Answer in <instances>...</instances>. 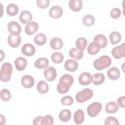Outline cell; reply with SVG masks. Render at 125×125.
Segmentation results:
<instances>
[{
  "mask_svg": "<svg viewBox=\"0 0 125 125\" xmlns=\"http://www.w3.org/2000/svg\"><path fill=\"white\" fill-rule=\"evenodd\" d=\"M74 79L72 75L65 74L61 76L59 80V83L57 86V91L60 94L67 93L70 87L73 84Z\"/></svg>",
  "mask_w": 125,
  "mask_h": 125,
  "instance_id": "cell-1",
  "label": "cell"
},
{
  "mask_svg": "<svg viewBox=\"0 0 125 125\" xmlns=\"http://www.w3.org/2000/svg\"><path fill=\"white\" fill-rule=\"evenodd\" d=\"M13 68L11 64L9 62H5L1 65L0 72V80L1 81L6 83L11 79Z\"/></svg>",
  "mask_w": 125,
  "mask_h": 125,
  "instance_id": "cell-2",
  "label": "cell"
},
{
  "mask_svg": "<svg viewBox=\"0 0 125 125\" xmlns=\"http://www.w3.org/2000/svg\"><path fill=\"white\" fill-rule=\"evenodd\" d=\"M111 59L109 56L104 55L96 60L93 62V65L96 70H102L108 67L111 65Z\"/></svg>",
  "mask_w": 125,
  "mask_h": 125,
  "instance_id": "cell-3",
  "label": "cell"
},
{
  "mask_svg": "<svg viewBox=\"0 0 125 125\" xmlns=\"http://www.w3.org/2000/svg\"><path fill=\"white\" fill-rule=\"evenodd\" d=\"M93 95V91L89 88H84L76 95V100L79 103H83L90 99Z\"/></svg>",
  "mask_w": 125,
  "mask_h": 125,
  "instance_id": "cell-4",
  "label": "cell"
},
{
  "mask_svg": "<svg viewBox=\"0 0 125 125\" xmlns=\"http://www.w3.org/2000/svg\"><path fill=\"white\" fill-rule=\"evenodd\" d=\"M102 105L101 103L94 102L88 106L87 108V112L90 117H95L102 110Z\"/></svg>",
  "mask_w": 125,
  "mask_h": 125,
  "instance_id": "cell-5",
  "label": "cell"
},
{
  "mask_svg": "<svg viewBox=\"0 0 125 125\" xmlns=\"http://www.w3.org/2000/svg\"><path fill=\"white\" fill-rule=\"evenodd\" d=\"M125 43L114 47L111 50V54L113 57L116 59H121L125 56Z\"/></svg>",
  "mask_w": 125,
  "mask_h": 125,
  "instance_id": "cell-6",
  "label": "cell"
},
{
  "mask_svg": "<svg viewBox=\"0 0 125 125\" xmlns=\"http://www.w3.org/2000/svg\"><path fill=\"white\" fill-rule=\"evenodd\" d=\"M7 29L10 34L19 35L21 31L20 24L15 21H10L7 25Z\"/></svg>",
  "mask_w": 125,
  "mask_h": 125,
  "instance_id": "cell-7",
  "label": "cell"
},
{
  "mask_svg": "<svg viewBox=\"0 0 125 125\" xmlns=\"http://www.w3.org/2000/svg\"><path fill=\"white\" fill-rule=\"evenodd\" d=\"M43 74L45 78L48 82L53 81L57 77V71L52 66H47L44 69Z\"/></svg>",
  "mask_w": 125,
  "mask_h": 125,
  "instance_id": "cell-8",
  "label": "cell"
},
{
  "mask_svg": "<svg viewBox=\"0 0 125 125\" xmlns=\"http://www.w3.org/2000/svg\"><path fill=\"white\" fill-rule=\"evenodd\" d=\"M94 42L100 48H104L107 44V40L104 35L97 34L94 38Z\"/></svg>",
  "mask_w": 125,
  "mask_h": 125,
  "instance_id": "cell-9",
  "label": "cell"
},
{
  "mask_svg": "<svg viewBox=\"0 0 125 125\" xmlns=\"http://www.w3.org/2000/svg\"><path fill=\"white\" fill-rule=\"evenodd\" d=\"M92 81V76L88 72H84L80 74L79 82L82 85H87Z\"/></svg>",
  "mask_w": 125,
  "mask_h": 125,
  "instance_id": "cell-10",
  "label": "cell"
},
{
  "mask_svg": "<svg viewBox=\"0 0 125 125\" xmlns=\"http://www.w3.org/2000/svg\"><path fill=\"white\" fill-rule=\"evenodd\" d=\"M21 51L23 55L30 57L34 55L36 52V49L33 44L25 43L22 45Z\"/></svg>",
  "mask_w": 125,
  "mask_h": 125,
  "instance_id": "cell-11",
  "label": "cell"
},
{
  "mask_svg": "<svg viewBox=\"0 0 125 125\" xmlns=\"http://www.w3.org/2000/svg\"><path fill=\"white\" fill-rule=\"evenodd\" d=\"M49 16L52 18H60L63 14V10L60 6H53L49 9Z\"/></svg>",
  "mask_w": 125,
  "mask_h": 125,
  "instance_id": "cell-12",
  "label": "cell"
},
{
  "mask_svg": "<svg viewBox=\"0 0 125 125\" xmlns=\"http://www.w3.org/2000/svg\"><path fill=\"white\" fill-rule=\"evenodd\" d=\"M39 28V25L35 21H30L26 24L24 31L28 35H32L36 33Z\"/></svg>",
  "mask_w": 125,
  "mask_h": 125,
  "instance_id": "cell-13",
  "label": "cell"
},
{
  "mask_svg": "<svg viewBox=\"0 0 125 125\" xmlns=\"http://www.w3.org/2000/svg\"><path fill=\"white\" fill-rule=\"evenodd\" d=\"M8 43L9 45L13 47H18L21 42V37L20 35L10 34L8 37Z\"/></svg>",
  "mask_w": 125,
  "mask_h": 125,
  "instance_id": "cell-14",
  "label": "cell"
},
{
  "mask_svg": "<svg viewBox=\"0 0 125 125\" xmlns=\"http://www.w3.org/2000/svg\"><path fill=\"white\" fill-rule=\"evenodd\" d=\"M21 82L22 86L24 87L30 88L33 86L35 83V81L32 76L26 75L22 77Z\"/></svg>",
  "mask_w": 125,
  "mask_h": 125,
  "instance_id": "cell-15",
  "label": "cell"
},
{
  "mask_svg": "<svg viewBox=\"0 0 125 125\" xmlns=\"http://www.w3.org/2000/svg\"><path fill=\"white\" fill-rule=\"evenodd\" d=\"M14 63L16 69L18 71H21L25 68L27 62L24 58L20 57L16 59Z\"/></svg>",
  "mask_w": 125,
  "mask_h": 125,
  "instance_id": "cell-16",
  "label": "cell"
},
{
  "mask_svg": "<svg viewBox=\"0 0 125 125\" xmlns=\"http://www.w3.org/2000/svg\"><path fill=\"white\" fill-rule=\"evenodd\" d=\"M64 67L68 71L74 72L78 67V63L75 60H67L64 63Z\"/></svg>",
  "mask_w": 125,
  "mask_h": 125,
  "instance_id": "cell-17",
  "label": "cell"
},
{
  "mask_svg": "<svg viewBox=\"0 0 125 125\" xmlns=\"http://www.w3.org/2000/svg\"><path fill=\"white\" fill-rule=\"evenodd\" d=\"M19 19L22 23L27 24L32 21V15L29 11L23 10L21 12Z\"/></svg>",
  "mask_w": 125,
  "mask_h": 125,
  "instance_id": "cell-18",
  "label": "cell"
},
{
  "mask_svg": "<svg viewBox=\"0 0 125 125\" xmlns=\"http://www.w3.org/2000/svg\"><path fill=\"white\" fill-rule=\"evenodd\" d=\"M107 74L108 78L112 80H118L120 76V70L116 67H112L109 69Z\"/></svg>",
  "mask_w": 125,
  "mask_h": 125,
  "instance_id": "cell-19",
  "label": "cell"
},
{
  "mask_svg": "<svg viewBox=\"0 0 125 125\" xmlns=\"http://www.w3.org/2000/svg\"><path fill=\"white\" fill-rule=\"evenodd\" d=\"M69 6L73 11L78 12L82 8L83 2L81 0H70Z\"/></svg>",
  "mask_w": 125,
  "mask_h": 125,
  "instance_id": "cell-20",
  "label": "cell"
},
{
  "mask_svg": "<svg viewBox=\"0 0 125 125\" xmlns=\"http://www.w3.org/2000/svg\"><path fill=\"white\" fill-rule=\"evenodd\" d=\"M50 45L54 50H59L63 46V42L60 38L54 37L51 40Z\"/></svg>",
  "mask_w": 125,
  "mask_h": 125,
  "instance_id": "cell-21",
  "label": "cell"
},
{
  "mask_svg": "<svg viewBox=\"0 0 125 125\" xmlns=\"http://www.w3.org/2000/svg\"><path fill=\"white\" fill-rule=\"evenodd\" d=\"M84 119V114L83 110L79 109L76 111L74 115V122L78 125L83 123Z\"/></svg>",
  "mask_w": 125,
  "mask_h": 125,
  "instance_id": "cell-22",
  "label": "cell"
},
{
  "mask_svg": "<svg viewBox=\"0 0 125 125\" xmlns=\"http://www.w3.org/2000/svg\"><path fill=\"white\" fill-rule=\"evenodd\" d=\"M104 76L101 73H97L92 76V83L95 85L102 84L104 83Z\"/></svg>",
  "mask_w": 125,
  "mask_h": 125,
  "instance_id": "cell-23",
  "label": "cell"
},
{
  "mask_svg": "<svg viewBox=\"0 0 125 125\" xmlns=\"http://www.w3.org/2000/svg\"><path fill=\"white\" fill-rule=\"evenodd\" d=\"M49 64V61L45 58H40L37 59L35 63V66L38 69L45 68Z\"/></svg>",
  "mask_w": 125,
  "mask_h": 125,
  "instance_id": "cell-24",
  "label": "cell"
},
{
  "mask_svg": "<svg viewBox=\"0 0 125 125\" xmlns=\"http://www.w3.org/2000/svg\"><path fill=\"white\" fill-rule=\"evenodd\" d=\"M119 109L118 105L114 102H110L108 103L105 106V110L108 114H114L116 113Z\"/></svg>",
  "mask_w": 125,
  "mask_h": 125,
  "instance_id": "cell-25",
  "label": "cell"
},
{
  "mask_svg": "<svg viewBox=\"0 0 125 125\" xmlns=\"http://www.w3.org/2000/svg\"><path fill=\"white\" fill-rule=\"evenodd\" d=\"M37 89L38 91L41 94H45L48 91L49 86L47 83L43 80L40 81L38 82L37 85Z\"/></svg>",
  "mask_w": 125,
  "mask_h": 125,
  "instance_id": "cell-26",
  "label": "cell"
},
{
  "mask_svg": "<svg viewBox=\"0 0 125 125\" xmlns=\"http://www.w3.org/2000/svg\"><path fill=\"white\" fill-rule=\"evenodd\" d=\"M69 54L71 58L79 60L83 57V51L79 50L76 48L74 47L70 50Z\"/></svg>",
  "mask_w": 125,
  "mask_h": 125,
  "instance_id": "cell-27",
  "label": "cell"
},
{
  "mask_svg": "<svg viewBox=\"0 0 125 125\" xmlns=\"http://www.w3.org/2000/svg\"><path fill=\"white\" fill-rule=\"evenodd\" d=\"M59 117L60 120L62 122H67L71 119V112L68 109H63L60 112Z\"/></svg>",
  "mask_w": 125,
  "mask_h": 125,
  "instance_id": "cell-28",
  "label": "cell"
},
{
  "mask_svg": "<svg viewBox=\"0 0 125 125\" xmlns=\"http://www.w3.org/2000/svg\"><path fill=\"white\" fill-rule=\"evenodd\" d=\"M6 13L10 16H16L19 12L18 6L14 3H10L6 7Z\"/></svg>",
  "mask_w": 125,
  "mask_h": 125,
  "instance_id": "cell-29",
  "label": "cell"
},
{
  "mask_svg": "<svg viewBox=\"0 0 125 125\" xmlns=\"http://www.w3.org/2000/svg\"><path fill=\"white\" fill-rule=\"evenodd\" d=\"M110 42L112 45H115L119 42L121 40V35L117 31L112 32L109 35Z\"/></svg>",
  "mask_w": 125,
  "mask_h": 125,
  "instance_id": "cell-30",
  "label": "cell"
},
{
  "mask_svg": "<svg viewBox=\"0 0 125 125\" xmlns=\"http://www.w3.org/2000/svg\"><path fill=\"white\" fill-rule=\"evenodd\" d=\"M87 44L86 39L83 37H80L76 41V46L77 48L81 51H83Z\"/></svg>",
  "mask_w": 125,
  "mask_h": 125,
  "instance_id": "cell-31",
  "label": "cell"
},
{
  "mask_svg": "<svg viewBox=\"0 0 125 125\" xmlns=\"http://www.w3.org/2000/svg\"><path fill=\"white\" fill-rule=\"evenodd\" d=\"M46 42V37L44 34L39 33L34 37V42L39 45H44Z\"/></svg>",
  "mask_w": 125,
  "mask_h": 125,
  "instance_id": "cell-32",
  "label": "cell"
},
{
  "mask_svg": "<svg viewBox=\"0 0 125 125\" xmlns=\"http://www.w3.org/2000/svg\"><path fill=\"white\" fill-rule=\"evenodd\" d=\"M51 60L55 63H61L64 59L63 55L60 52H56L51 55Z\"/></svg>",
  "mask_w": 125,
  "mask_h": 125,
  "instance_id": "cell-33",
  "label": "cell"
},
{
  "mask_svg": "<svg viewBox=\"0 0 125 125\" xmlns=\"http://www.w3.org/2000/svg\"><path fill=\"white\" fill-rule=\"evenodd\" d=\"M100 48L94 42H91L88 46L87 50L88 53L91 55H96L100 51Z\"/></svg>",
  "mask_w": 125,
  "mask_h": 125,
  "instance_id": "cell-34",
  "label": "cell"
},
{
  "mask_svg": "<svg viewBox=\"0 0 125 125\" xmlns=\"http://www.w3.org/2000/svg\"><path fill=\"white\" fill-rule=\"evenodd\" d=\"M83 22L86 26H91L95 23V18L91 15H86L83 18Z\"/></svg>",
  "mask_w": 125,
  "mask_h": 125,
  "instance_id": "cell-35",
  "label": "cell"
},
{
  "mask_svg": "<svg viewBox=\"0 0 125 125\" xmlns=\"http://www.w3.org/2000/svg\"><path fill=\"white\" fill-rule=\"evenodd\" d=\"M11 97V93L9 90L6 88L2 89L0 91V98L2 100L7 102L9 101Z\"/></svg>",
  "mask_w": 125,
  "mask_h": 125,
  "instance_id": "cell-36",
  "label": "cell"
},
{
  "mask_svg": "<svg viewBox=\"0 0 125 125\" xmlns=\"http://www.w3.org/2000/svg\"><path fill=\"white\" fill-rule=\"evenodd\" d=\"M54 120L53 117L50 115H46L45 116L42 117L41 122L42 125H52L53 124Z\"/></svg>",
  "mask_w": 125,
  "mask_h": 125,
  "instance_id": "cell-37",
  "label": "cell"
},
{
  "mask_svg": "<svg viewBox=\"0 0 125 125\" xmlns=\"http://www.w3.org/2000/svg\"><path fill=\"white\" fill-rule=\"evenodd\" d=\"M61 103L64 105H71L73 103V99L70 96H65L61 99Z\"/></svg>",
  "mask_w": 125,
  "mask_h": 125,
  "instance_id": "cell-38",
  "label": "cell"
},
{
  "mask_svg": "<svg viewBox=\"0 0 125 125\" xmlns=\"http://www.w3.org/2000/svg\"><path fill=\"white\" fill-rule=\"evenodd\" d=\"M104 125H119V123L118 120L112 116H108L104 121Z\"/></svg>",
  "mask_w": 125,
  "mask_h": 125,
  "instance_id": "cell-39",
  "label": "cell"
},
{
  "mask_svg": "<svg viewBox=\"0 0 125 125\" xmlns=\"http://www.w3.org/2000/svg\"><path fill=\"white\" fill-rule=\"evenodd\" d=\"M121 15V11L120 9L118 8H114L110 11V15L113 19H118Z\"/></svg>",
  "mask_w": 125,
  "mask_h": 125,
  "instance_id": "cell-40",
  "label": "cell"
},
{
  "mask_svg": "<svg viewBox=\"0 0 125 125\" xmlns=\"http://www.w3.org/2000/svg\"><path fill=\"white\" fill-rule=\"evenodd\" d=\"M37 5L42 9H44L49 6L50 4L49 0H37Z\"/></svg>",
  "mask_w": 125,
  "mask_h": 125,
  "instance_id": "cell-41",
  "label": "cell"
},
{
  "mask_svg": "<svg viewBox=\"0 0 125 125\" xmlns=\"http://www.w3.org/2000/svg\"><path fill=\"white\" fill-rule=\"evenodd\" d=\"M125 96H121L119 97L117 100V105L118 106H120L122 108H125Z\"/></svg>",
  "mask_w": 125,
  "mask_h": 125,
  "instance_id": "cell-42",
  "label": "cell"
},
{
  "mask_svg": "<svg viewBox=\"0 0 125 125\" xmlns=\"http://www.w3.org/2000/svg\"><path fill=\"white\" fill-rule=\"evenodd\" d=\"M42 116H39L36 117V118H35L33 120V124L34 125H41V120L42 119Z\"/></svg>",
  "mask_w": 125,
  "mask_h": 125,
  "instance_id": "cell-43",
  "label": "cell"
},
{
  "mask_svg": "<svg viewBox=\"0 0 125 125\" xmlns=\"http://www.w3.org/2000/svg\"><path fill=\"white\" fill-rule=\"evenodd\" d=\"M0 119H1V122H0V123H1V124H2V122H4V124H5V121H6V120H5V117L4 116H3L2 115H0Z\"/></svg>",
  "mask_w": 125,
  "mask_h": 125,
  "instance_id": "cell-44",
  "label": "cell"
}]
</instances>
